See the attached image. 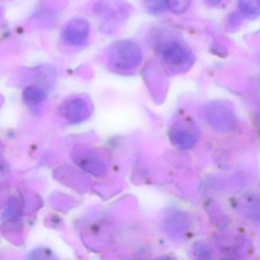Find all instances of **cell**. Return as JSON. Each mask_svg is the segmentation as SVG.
<instances>
[{
    "instance_id": "obj_1",
    "label": "cell",
    "mask_w": 260,
    "mask_h": 260,
    "mask_svg": "<svg viewBox=\"0 0 260 260\" xmlns=\"http://www.w3.org/2000/svg\"><path fill=\"white\" fill-rule=\"evenodd\" d=\"M156 37L155 48L167 71L180 74L192 68L196 57L180 39L164 31Z\"/></svg>"
},
{
    "instance_id": "obj_2",
    "label": "cell",
    "mask_w": 260,
    "mask_h": 260,
    "mask_svg": "<svg viewBox=\"0 0 260 260\" xmlns=\"http://www.w3.org/2000/svg\"><path fill=\"white\" fill-rule=\"evenodd\" d=\"M143 60L141 48L131 41H118L111 45L108 62L116 72H129L141 65Z\"/></svg>"
},
{
    "instance_id": "obj_3",
    "label": "cell",
    "mask_w": 260,
    "mask_h": 260,
    "mask_svg": "<svg viewBox=\"0 0 260 260\" xmlns=\"http://www.w3.org/2000/svg\"><path fill=\"white\" fill-rule=\"evenodd\" d=\"M90 25L83 18L71 19L62 30V39L71 46L79 47L85 45L89 39Z\"/></svg>"
},
{
    "instance_id": "obj_4",
    "label": "cell",
    "mask_w": 260,
    "mask_h": 260,
    "mask_svg": "<svg viewBox=\"0 0 260 260\" xmlns=\"http://www.w3.org/2000/svg\"><path fill=\"white\" fill-rule=\"evenodd\" d=\"M239 13L248 20H255L260 16V0H238Z\"/></svg>"
},
{
    "instance_id": "obj_5",
    "label": "cell",
    "mask_w": 260,
    "mask_h": 260,
    "mask_svg": "<svg viewBox=\"0 0 260 260\" xmlns=\"http://www.w3.org/2000/svg\"><path fill=\"white\" fill-rule=\"evenodd\" d=\"M86 106V101L83 99H73L65 105V114L68 117H83L87 109Z\"/></svg>"
},
{
    "instance_id": "obj_6",
    "label": "cell",
    "mask_w": 260,
    "mask_h": 260,
    "mask_svg": "<svg viewBox=\"0 0 260 260\" xmlns=\"http://www.w3.org/2000/svg\"><path fill=\"white\" fill-rule=\"evenodd\" d=\"M46 98L43 89L37 86H30L24 91V100L27 104L36 106L42 103Z\"/></svg>"
},
{
    "instance_id": "obj_7",
    "label": "cell",
    "mask_w": 260,
    "mask_h": 260,
    "mask_svg": "<svg viewBox=\"0 0 260 260\" xmlns=\"http://www.w3.org/2000/svg\"><path fill=\"white\" fill-rule=\"evenodd\" d=\"M167 8L176 15L185 13L191 5V0H165Z\"/></svg>"
},
{
    "instance_id": "obj_8",
    "label": "cell",
    "mask_w": 260,
    "mask_h": 260,
    "mask_svg": "<svg viewBox=\"0 0 260 260\" xmlns=\"http://www.w3.org/2000/svg\"><path fill=\"white\" fill-rule=\"evenodd\" d=\"M145 7L152 16H159L165 11L167 6L165 0H146Z\"/></svg>"
},
{
    "instance_id": "obj_9",
    "label": "cell",
    "mask_w": 260,
    "mask_h": 260,
    "mask_svg": "<svg viewBox=\"0 0 260 260\" xmlns=\"http://www.w3.org/2000/svg\"><path fill=\"white\" fill-rule=\"evenodd\" d=\"M81 159H79L77 164H78L80 167H83L84 170H88L90 173H94V170H95V165H101L98 160L94 159V158L89 157L86 159L85 157H80Z\"/></svg>"
},
{
    "instance_id": "obj_10",
    "label": "cell",
    "mask_w": 260,
    "mask_h": 260,
    "mask_svg": "<svg viewBox=\"0 0 260 260\" xmlns=\"http://www.w3.org/2000/svg\"><path fill=\"white\" fill-rule=\"evenodd\" d=\"M242 16L239 12L232 13L228 18V23L232 27L239 26L241 23Z\"/></svg>"
},
{
    "instance_id": "obj_11",
    "label": "cell",
    "mask_w": 260,
    "mask_h": 260,
    "mask_svg": "<svg viewBox=\"0 0 260 260\" xmlns=\"http://www.w3.org/2000/svg\"><path fill=\"white\" fill-rule=\"evenodd\" d=\"M204 2L209 7H215L222 2V0H204Z\"/></svg>"
}]
</instances>
